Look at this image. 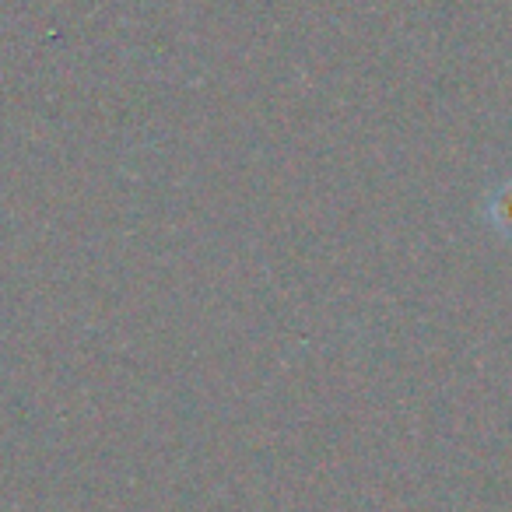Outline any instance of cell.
<instances>
[{"mask_svg":"<svg viewBox=\"0 0 512 512\" xmlns=\"http://www.w3.org/2000/svg\"><path fill=\"white\" fill-rule=\"evenodd\" d=\"M481 214L502 239L512 242V179H502V183H495L484 193Z\"/></svg>","mask_w":512,"mask_h":512,"instance_id":"1","label":"cell"}]
</instances>
